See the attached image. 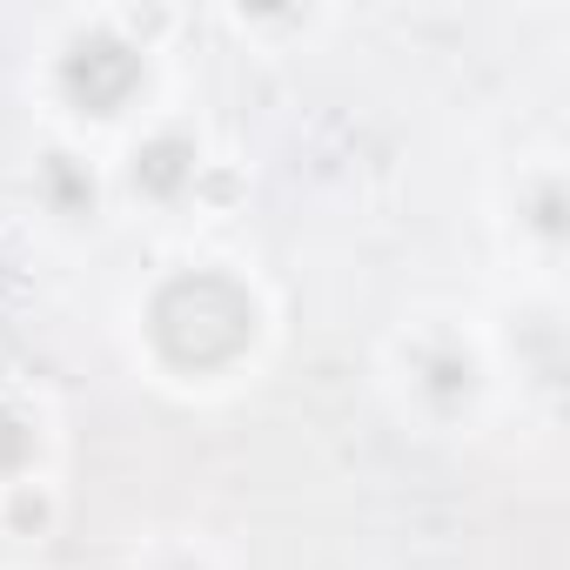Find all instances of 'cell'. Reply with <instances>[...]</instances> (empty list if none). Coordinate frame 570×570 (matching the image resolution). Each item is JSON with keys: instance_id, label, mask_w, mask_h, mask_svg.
Masks as SVG:
<instances>
[{"instance_id": "1", "label": "cell", "mask_w": 570, "mask_h": 570, "mask_svg": "<svg viewBox=\"0 0 570 570\" xmlns=\"http://www.w3.org/2000/svg\"><path fill=\"white\" fill-rule=\"evenodd\" d=\"M148 343L181 376L228 370L255 343V296L242 289L235 275H222V268L168 275L155 289V303H148Z\"/></svg>"}, {"instance_id": "2", "label": "cell", "mask_w": 570, "mask_h": 570, "mask_svg": "<svg viewBox=\"0 0 570 570\" xmlns=\"http://www.w3.org/2000/svg\"><path fill=\"white\" fill-rule=\"evenodd\" d=\"M141 75H148V68H141V48L121 41L115 28H88V35H75L68 55H61V95H68L81 115H121V108L135 101Z\"/></svg>"}, {"instance_id": "3", "label": "cell", "mask_w": 570, "mask_h": 570, "mask_svg": "<svg viewBox=\"0 0 570 570\" xmlns=\"http://www.w3.org/2000/svg\"><path fill=\"white\" fill-rule=\"evenodd\" d=\"M135 195H148V202H175V195H188L195 188V175H202V161H195V141L188 135H155V141H141L135 148Z\"/></svg>"}, {"instance_id": "4", "label": "cell", "mask_w": 570, "mask_h": 570, "mask_svg": "<svg viewBox=\"0 0 570 570\" xmlns=\"http://www.w3.org/2000/svg\"><path fill=\"white\" fill-rule=\"evenodd\" d=\"M41 181H48V195H55L61 215H88V208H95V175H88L75 155H48V161H41Z\"/></svg>"}, {"instance_id": "5", "label": "cell", "mask_w": 570, "mask_h": 570, "mask_svg": "<svg viewBox=\"0 0 570 570\" xmlns=\"http://www.w3.org/2000/svg\"><path fill=\"white\" fill-rule=\"evenodd\" d=\"M423 370H430V396H436V403H456V396H470V390H476V363H470V356H456V350H436Z\"/></svg>"}, {"instance_id": "6", "label": "cell", "mask_w": 570, "mask_h": 570, "mask_svg": "<svg viewBox=\"0 0 570 570\" xmlns=\"http://www.w3.org/2000/svg\"><path fill=\"white\" fill-rule=\"evenodd\" d=\"M28 456H35V423H28L21 410L0 403V476H21Z\"/></svg>"}, {"instance_id": "7", "label": "cell", "mask_w": 570, "mask_h": 570, "mask_svg": "<svg viewBox=\"0 0 570 570\" xmlns=\"http://www.w3.org/2000/svg\"><path fill=\"white\" fill-rule=\"evenodd\" d=\"M537 228H543V235H557V228H563V195H557V188H543V195H537Z\"/></svg>"}, {"instance_id": "8", "label": "cell", "mask_w": 570, "mask_h": 570, "mask_svg": "<svg viewBox=\"0 0 570 570\" xmlns=\"http://www.w3.org/2000/svg\"><path fill=\"white\" fill-rule=\"evenodd\" d=\"M14 523H48V503H41L35 490H21V497H14Z\"/></svg>"}]
</instances>
